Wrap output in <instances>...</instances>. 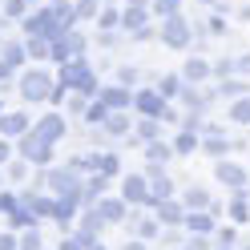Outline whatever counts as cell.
<instances>
[{"label": "cell", "mask_w": 250, "mask_h": 250, "mask_svg": "<svg viewBox=\"0 0 250 250\" xmlns=\"http://www.w3.org/2000/svg\"><path fill=\"white\" fill-rule=\"evenodd\" d=\"M0 162H8V146L4 142H0Z\"/></svg>", "instance_id": "obj_25"}, {"label": "cell", "mask_w": 250, "mask_h": 250, "mask_svg": "<svg viewBox=\"0 0 250 250\" xmlns=\"http://www.w3.org/2000/svg\"><path fill=\"white\" fill-rule=\"evenodd\" d=\"M149 158H153V162H166V158H169V146L153 142V146H149Z\"/></svg>", "instance_id": "obj_13"}, {"label": "cell", "mask_w": 250, "mask_h": 250, "mask_svg": "<svg viewBox=\"0 0 250 250\" xmlns=\"http://www.w3.org/2000/svg\"><path fill=\"white\" fill-rule=\"evenodd\" d=\"M186 77H194V81H202V77H206V65H202V61H194V65L186 69Z\"/></svg>", "instance_id": "obj_17"}, {"label": "cell", "mask_w": 250, "mask_h": 250, "mask_svg": "<svg viewBox=\"0 0 250 250\" xmlns=\"http://www.w3.org/2000/svg\"><path fill=\"white\" fill-rule=\"evenodd\" d=\"M21 250H41V234H37V230L24 234V238H21Z\"/></svg>", "instance_id": "obj_14"}, {"label": "cell", "mask_w": 250, "mask_h": 250, "mask_svg": "<svg viewBox=\"0 0 250 250\" xmlns=\"http://www.w3.org/2000/svg\"><path fill=\"white\" fill-rule=\"evenodd\" d=\"M218 182H226V186H242V182H246V169L226 162V166H218Z\"/></svg>", "instance_id": "obj_5"}, {"label": "cell", "mask_w": 250, "mask_h": 250, "mask_svg": "<svg viewBox=\"0 0 250 250\" xmlns=\"http://www.w3.org/2000/svg\"><path fill=\"white\" fill-rule=\"evenodd\" d=\"M17 246V238H12V234H0V250H12Z\"/></svg>", "instance_id": "obj_24"}, {"label": "cell", "mask_w": 250, "mask_h": 250, "mask_svg": "<svg viewBox=\"0 0 250 250\" xmlns=\"http://www.w3.org/2000/svg\"><path fill=\"white\" fill-rule=\"evenodd\" d=\"M0 129L4 133H28V121H24V113H4L0 117Z\"/></svg>", "instance_id": "obj_6"}, {"label": "cell", "mask_w": 250, "mask_h": 250, "mask_svg": "<svg viewBox=\"0 0 250 250\" xmlns=\"http://www.w3.org/2000/svg\"><path fill=\"white\" fill-rule=\"evenodd\" d=\"M158 214H162V222H178V218H182V210L174 206V202H162V206H158Z\"/></svg>", "instance_id": "obj_9"}, {"label": "cell", "mask_w": 250, "mask_h": 250, "mask_svg": "<svg viewBox=\"0 0 250 250\" xmlns=\"http://www.w3.org/2000/svg\"><path fill=\"white\" fill-rule=\"evenodd\" d=\"M142 109H146V113H158V109H162V97H153V93H142Z\"/></svg>", "instance_id": "obj_12"}, {"label": "cell", "mask_w": 250, "mask_h": 250, "mask_svg": "<svg viewBox=\"0 0 250 250\" xmlns=\"http://www.w3.org/2000/svg\"><path fill=\"white\" fill-rule=\"evenodd\" d=\"M33 133H37V137H44V142L53 146L57 137L65 133V121H61V117H44V121H37V129H33Z\"/></svg>", "instance_id": "obj_4"}, {"label": "cell", "mask_w": 250, "mask_h": 250, "mask_svg": "<svg viewBox=\"0 0 250 250\" xmlns=\"http://www.w3.org/2000/svg\"><path fill=\"white\" fill-rule=\"evenodd\" d=\"M121 202H105V206H101V218H105V222H117V218H121Z\"/></svg>", "instance_id": "obj_8"}, {"label": "cell", "mask_w": 250, "mask_h": 250, "mask_svg": "<svg viewBox=\"0 0 250 250\" xmlns=\"http://www.w3.org/2000/svg\"><path fill=\"white\" fill-rule=\"evenodd\" d=\"M186 202H190V206H206V190H190Z\"/></svg>", "instance_id": "obj_16"}, {"label": "cell", "mask_w": 250, "mask_h": 250, "mask_svg": "<svg viewBox=\"0 0 250 250\" xmlns=\"http://www.w3.org/2000/svg\"><path fill=\"white\" fill-rule=\"evenodd\" d=\"M178 4H182V0H158V12H174Z\"/></svg>", "instance_id": "obj_21"}, {"label": "cell", "mask_w": 250, "mask_h": 250, "mask_svg": "<svg viewBox=\"0 0 250 250\" xmlns=\"http://www.w3.org/2000/svg\"><path fill=\"white\" fill-rule=\"evenodd\" d=\"M162 37H166L169 44H190V24H186L182 17H169L166 28H162Z\"/></svg>", "instance_id": "obj_3"}, {"label": "cell", "mask_w": 250, "mask_h": 250, "mask_svg": "<svg viewBox=\"0 0 250 250\" xmlns=\"http://www.w3.org/2000/svg\"><path fill=\"white\" fill-rule=\"evenodd\" d=\"M162 93H178V77H166V81H162Z\"/></svg>", "instance_id": "obj_23"}, {"label": "cell", "mask_w": 250, "mask_h": 250, "mask_svg": "<svg viewBox=\"0 0 250 250\" xmlns=\"http://www.w3.org/2000/svg\"><path fill=\"white\" fill-rule=\"evenodd\" d=\"M125 198H129V202H142V198H146L142 178H125Z\"/></svg>", "instance_id": "obj_7"}, {"label": "cell", "mask_w": 250, "mask_h": 250, "mask_svg": "<svg viewBox=\"0 0 250 250\" xmlns=\"http://www.w3.org/2000/svg\"><path fill=\"white\" fill-rule=\"evenodd\" d=\"M230 117L246 125V121H250V101H238V105H234V109H230Z\"/></svg>", "instance_id": "obj_11"}, {"label": "cell", "mask_w": 250, "mask_h": 250, "mask_svg": "<svg viewBox=\"0 0 250 250\" xmlns=\"http://www.w3.org/2000/svg\"><path fill=\"white\" fill-rule=\"evenodd\" d=\"M21 93H24V97L28 101H44V97H49V77H44V73H24L21 77Z\"/></svg>", "instance_id": "obj_2"}, {"label": "cell", "mask_w": 250, "mask_h": 250, "mask_svg": "<svg viewBox=\"0 0 250 250\" xmlns=\"http://www.w3.org/2000/svg\"><path fill=\"white\" fill-rule=\"evenodd\" d=\"M93 12H97V0H81V4H77V17H93Z\"/></svg>", "instance_id": "obj_15"}, {"label": "cell", "mask_w": 250, "mask_h": 250, "mask_svg": "<svg viewBox=\"0 0 250 250\" xmlns=\"http://www.w3.org/2000/svg\"><path fill=\"white\" fill-rule=\"evenodd\" d=\"M169 194V178H158L153 182V198H166Z\"/></svg>", "instance_id": "obj_18"}, {"label": "cell", "mask_w": 250, "mask_h": 250, "mask_svg": "<svg viewBox=\"0 0 250 250\" xmlns=\"http://www.w3.org/2000/svg\"><path fill=\"white\" fill-rule=\"evenodd\" d=\"M21 153H24V162H53V146L44 142V137H37V133H24L21 137Z\"/></svg>", "instance_id": "obj_1"}, {"label": "cell", "mask_w": 250, "mask_h": 250, "mask_svg": "<svg viewBox=\"0 0 250 250\" xmlns=\"http://www.w3.org/2000/svg\"><path fill=\"white\" fill-rule=\"evenodd\" d=\"M125 250H142V242H133V246H125Z\"/></svg>", "instance_id": "obj_26"}, {"label": "cell", "mask_w": 250, "mask_h": 250, "mask_svg": "<svg viewBox=\"0 0 250 250\" xmlns=\"http://www.w3.org/2000/svg\"><path fill=\"white\" fill-rule=\"evenodd\" d=\"M142 21H146V12H137V8H129V12L121 17V24H125V28H142Z\"/></svg>", "instance_id": "obj_10"}, {"label": "cell", "mask_w": 250, "mask_h": 250, "mask_svg": "<svg viewBox=\"0 0 250 250\" xmlns=\"http://www.w3.org/2000/svg\"><path fill=\"white\" fill-rule=\"evenodd\" d=\"M105 101H109V105H125L129 97H125V93H105Z\"/></svg>", "instance_id": "obj_20"}, {"label": "cell", "mask_w": 250, "mask_h": 250, "mask_svg": "<svg viewBox=\"0 0 250 250\" xmlns=\"http://www.w3.org/2000/svg\"><path fill=\"white\" fill-rule=\"evenodd\" d=\"M194 146H198V142H194V137H178V149H182V153H190Z\"/></svg>", "instance_id": "obj_22"}, {"label": "cell", "mask_w": 250, "mask_h": 250, "mask_svg": "<svg viewBox=\"0 0 250 250\" xmlns=\"http://www.w3.org/2000/svg\"><path fill=\"white\" fill-rule=\"evenodd\" d=\"M242 89H246L242 81H226V85H222V93H230V97H238V93H242Z\"/></svg>", "instance_id": "obj_19"}]
</instances>
